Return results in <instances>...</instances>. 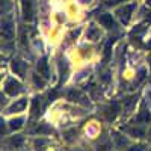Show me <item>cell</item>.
I'll return each mask as SVG.
<instances>
[{"label": "cell", "mask_w": 151, "mask_h": 151, "mask_svg": "<svg viewBox=\"0 0 151 151\" xmlns=\"http://www.w3.org/2000/svg\"><path fill=\"white\" fill-rule=\"evenodd\" d=\"M5 92H6L8 95H12V97L18 95L20 92H23V86H21V83H20L18 80L9 77V79L5 82Z\"/></svg>", "instance_id": "cell-1"}, {"label": "cell", "mask_w": 151, "mask_h": 151, "mask_svg": "<svg viewBox=\"0 0 151 151\" xmlns=\"http://www.w3.org/2000/svg\"><path fill=\"white\" fill-rule=\"evenodd\" d=\"M136 9V5L133 3V5H124L122 8H119V9H116V15H118V18L124 23V24H127L129 21H130V18H132V12Z\"/></svg>", "instance_id": "cell-2"}, {"label": "cell", "mask_w": 151, "mask_h": 151, "mask_svg": "<svg viewBox=\"0 0 151 151\" xmlns=\"http://www.w3.org/2000/svg\"><path fill=\"white\" fill-rule=\"evenodd\" d=\"M42 98L40 97H36L32 100V107H30V118L32 119H36V118H40L41 116V113H42Z\"/></svg>", "instance_id": "cell-3"}, {"label": "cell", "mask_w": 151, "mask_h": 151, "mask_svg": "<svg viewBox=\"0 0 151 151\" xmlns=\"http://www.w3.org/2000/svg\"><path fill=\"white\" fill-rule=\"evenodd\" d=\"M2 35L6 41H11L14 38V24H12V20L11 18H6L3 20V24H2Z\"/></svg>", "instance_id": "cell-4"}, {"label": "cell", "mask_w": 151, "mask_h": 151, "mask_svg": "<svg viewBox=\"0 0 151 151\" xmlns=\"http://www.w3.org/2000/svg\"><path fill=\"white\" fill-rule=\"evenodd\" d=\"M118 113H119V104H118L116 101H113L112 104H109V106L104 109L103 115L106 116V119H107V121H113V119L116 118Z\"/></svg>", "instance_id": "cell-5"}, {"label": "cell", "mask_w": 151, "mask_h": 151, "mask_svg": "<svg viewBox=\"0 0 151 151\" xmlns=\"http://www.w3.org/2000/svg\"><path fill=\"white\" fill-rule=\"evenodd\" d=\"M27 106V100L26 98H20V100H15V103H12L9 107H8V113H20L26 109Z\"/></svg>", "instance_id": "cell-6"}, {"label": "cell", "mask_w": 151, "mask_h": 151, "mask_svg": "<svg viewBox=\"0 0 151 151\" xmlns=\"http://www.w3.org/2000/svg\"><path fill=\"white\" fill-rule=\"evenodd\" d=\"M26 70H27L26 62H23V60H14L12 62V71H14L17 76H20V77H24Z\"/></svg>", "instance_id": "cell-7"}, {"label": "cell", "mask_w": 151, "mask_h": 151, "mask_svg": "<svg viewBox=\"0 0 151 151\" xmlns=\"http://www.w3.org/2000/svg\"><path fill=\"white\" fill-rule=\"evenodd\" d=\"M98 23L107 29H115V21H113V17L110 14H101L98 17Z\"/></svg>", "instance_id": "cell-8"}, {"label": "cell", "mask_w": 151, "mask_h": 151, "mask_svg": "<svg viewBox=\"0 0 151 151\" xmlns=\"http://www.w3.org/2000/svg\"><path fill=\"white\" fill-rule=\"evenodd\" d=\"M67 97H68V100H71V101H77V103H88L86 101V97L80 92V91H76V89H71L68 94H67Z\"/></svg>", "instance_id": "cell-9"}, {"label": "cell", "mask_w": 151, "mask_h": 151, "mask_svg": "<svg viewBox=\"0 0 151 151\" xmlns=\"http://www.w3.org/2000/svg\"><path fill=\"white\" fill-rule=\"evenodd\" d=\"M125 132H127L130 136H133V137H144L145 136V130L141 127L139 124H133V127H127Z\"/></svg>", "instance_id": "cell-10"}, {"label": "cell", "mask_w": 151, "mask_h": 151, "mask_svg": "<svg viewBox=\"0 0 151 151\" xmlns=\"http://www.w3.org/2000/svg\"><path fill=\"white\" fill-rule=\"evenodd\" d=\"M38 71H40V76H42L44 79L50 77V71H48V64H47V59L42 58L40 62H38Z\"/></svg>", "instance_id": "cell-11"}, {"label": "cell", "mask_w": 151, "mask_h": 151, "mask_svg": "<svg viewBox=\"0 0 151 151\" xmlns=\"http://www.w3.org/2000/svg\"><path fill=\"white\" fill-rule=\"evenodd\" d=\"M145 27L144 26H137L133 32H132V35H130V38H132V41L133 42H141V40H142V35L145 33Z\"/></svg>", "instance_id": "cell-12"}, {"label": "cell", "mask_w": 151, "mask_h": 151, "mask_svg": "<svg viewBox=\"0 0 151 151\" xmlns=\"http://www.w3.org/2000/svg\"><path fill=\"white\" fill-rule=\"evenodd\" d=\"M23 14L26 20L32 18V0H23Z\"/></svg>", "instance_id": "cell-13"}, {"label": "cell", "mask_w": 151, "mask_h": 151, "mask_svg": "<svg viewBox=\"0 0 151 151\" xmlns=\"http://www.w3.org/2000/svg\"><path fill=\"white\" fill-rule=\"evenodd\" d=\"M142 122H145V124H148L150 122V112H147V110H142L139 115H137V118L134 119V124H142Z\"/></svg>", "instance_id": "cell-14"}, {"label": "cell", "mask_w": 151, "mask_h": 151, "mask_svg": "<svg viewBox=\"0 0 151 151\" xmlns=\"http://www.w3.org/2000/svg\"><path fill=\"white\" fill-rule=\"evenodd\" d=\"M98 38H100V30H98L97 27L91 26V27H89V30H88V40L95 41V40H98Z\"/></svg>", "instance_id": "cell-15"}, {"label": "cell", "mask_w": 151, "mask_h": 151, "mask_svg": "<svg viewBox=\"0 0 151 151\" xmlns=\"http://www.w3.org/2000/svg\"><path fill=\"white\" fill-rule=\"evenodd\" d=\"M136 100H137L136 95L125 98V100H124V106H125V109H127V110H132V109L134 107V104H136Z\"/></svg>", "instance_id": "cell-16"}, {"label": "cell", "mask_w": 151, "mask_h": 151, "mask_svg": "<svg viewBox=\"0 0 151 151\" xmlns=\"http://www.w3.org/2000/svg\"><path fill=\"white\" fill-rule=\"evenodd\" d=\"M21 125H23V118H14V119L9 121V127L12 130H18Z\"/></svg>", "instance_id": "cell-17"}, {"label": "cell", "mask_w": 151, "mask_h": 151, "mask_svg": "<svg viewBox=\"0 0 151 151\" xmlns=\"http://www.w3.org/2000/svg\"><path fill=\"white\" fill-rule=\"evenodd\" d=\"M32 80H33V85L36 88H44V85H45V80L41 77V76H38V74H33L32 76Z\"/></svg>", "instance_id": "cell-18"}, {"label": "cell", "mask_w": 151, "mask_h": 151, "mask_svg": "<svg viewBox=\"0 0 151 151\" xmlns=\"http://www.w3.org/2000/svg\"><path fill=\"white\" fill-rule=\"evenodd\" d=\"M23 137L21 136H15V137H12V139L9 141V144L12 145V147H15V148H20L21 145H23Z\"/></svg>", "instance_id": "cell-19"}, {"label": "cell", "mask_w": 151, "mask_h": 151, "mask_svg": "<svg viewBox=\"0 0 151 151\" xmlns=\"http://www.w3.org/2000/svg\"><path fill=\"white\" fill-rule=\"evenodd\" d=\"M112 42H113V40L109 41V42L106 44V47H104V60H106V62L109 60V58H110V55H112Z\"/></svg>", "instance_id": "cell-20"}, {"label": "cell", "mask_w": 151, "mask_h": 151, "mask_svg": "<svg viewBox=\"0 0 151 151\" xmlns=\"http://www.w3.org/2000/svg\"><path fill=\"white\" fill-rule=\"evenodd\" d=\"M48 144V139H44V137H40V139H36L35 141V148L36 150H44L42 147Z\"/></svg>", "instance_id": "cell-21"}, {"label": "cell", "mask_w": 151, "mask_h": 151, "mask_svg": "<svg viewBox=\"0 0 151 151\" xmlns=\"http://www.w3.org/2000/svg\"><path fill=\"white\" fill-rule=\"evenodd\" d=\"M115 141H116V145H118L119 148H122L124 145H127V141H125V137H122V136L118 134V133H115Z\"/></svg>", "instance_id": "cell-22"}, {"label": "cell", "mask_w": 151, "mask_h": 151, "mask_svg": "<svg viewBox=\"0 0 151 151\" xmlns=\"http://www.w3.org/2000/svg\"><path fill=\"white\" fill-rule=\"evenodd\" d=\"M50 132H52V130H50L45 124H42L41 127H38V129H36V133H40V134H42V133H50Z\"/></svg>", "instance_id": "cell-23"}, {"label": "cell", "mask_w": 151, "mask_h": 151, "mask_svg": "<svg viewBox=\"0 0 151 151\" xmlns=\"http://www.w3.org/2000/svg\"><path fill=\"white\" fill-rule=\"evenodd\" d=\"M127 151H144V145H136V147H132V148H129Z\"/></svg>", "instance_id": "cell-24"}, {"label": "cell", "mask_w": 151, "mask_h": 151, "mask_svg": "<svg viewBox=\"0 0 151 151\" xmlns=\"http://www.w3.org/2000/svg\"><path fill=\"white\" fill-rule=\"evenodd\" d=\"M122 2H125V0H107V5H116V3H122Z\"/></svg>", "instance_id": "cell-25"}, {"label": "cell", "mask_w": 151, "mask_h": 151, "mask_svg": "<svg viewBox=\"0 0 151 151\" xmlns=\"http://www.w3.org/2000/svg\"><path fill=\"white\" fill-rule=\"evenodd\" d=\"M145 21H147V23H151V12H148V14H147V17H145Z\"/></svg>", "instance_id": "cell-26"}, {"label": "cell", "mask_w": 151, "mask_h": 151, "mask_svg": "<svg viewBox=\"0 0 151 151\" xmlns=\"http://www.w3.org/2000/svg\"><path fill=\"white\" fill-rule=\"evenodd\" d=\"M148 62H150V64H151V53L148 55Z\"/></svg>", "instance_id": "cell-27"}, {"label": "cell", "mask_w": 151, "mask_h": 151, "mask_svg": "<svg viewBox=\"0 0 151 151\" xmlns=\"http://www.w3.org/2000/svg\"><path fill=\"white\" fill-rule=\"evenodd\" d=\"M148 136H150V141H151V130H150V133H148Z\"/></svg>", "instance_id": "cell-28"}, {"label": "cell", "mask_w": 151, "mask_h": 151, "mask_svg": "<svg viewBox=\"0 0 151 151\" xmlns=\"http://www.w3.org/2000/svg\"><path fill=\"white\" fill-rule=\"evenodd\" d=\"M147 3H148V5H151V0H147Z\"/></svg>", "instance_id": "cell-29"}]
</instances>
